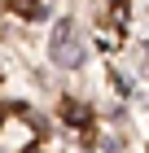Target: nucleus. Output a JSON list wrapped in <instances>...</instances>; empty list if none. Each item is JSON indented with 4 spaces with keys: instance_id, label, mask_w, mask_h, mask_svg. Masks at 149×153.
<instances>
[{
    "instance_id": "1",
    "label": "nucleus",
    "mask_w": 149,
    "mask_h": 153,
    "mask_svg": "<svg viewBox=\"0 0 149 153\" xmlns=\"http://www.w3.org/2000/svg\"><path fill=\"white\" fill-rule=\"evenodd\" d=\"M53 61H61V66H79L83 61V44L70 31H57V39H53Z\"/></svg>"
},
{
    "instance_id": "2",
    "label": "nucleus",
    "mask_w": 149,
    "mask_h": 153,
    "mask_svg": "<svg viewBox=\"0 0 149 153\" xmlns=\"http://www.w3.org/2000/svg\"><path fill=\"white\" fill-rule=\"evenodd\" d=\"M61 109H66V118H70V123H79V127L88 123V105H79V101H66Z\"/></svg>"
}]
</instances>
